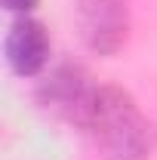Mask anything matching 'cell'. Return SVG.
Instances as JSON below:
<instances>
[{"label": "cell", "mask_w": 157, "mask_h": 160, "mask_svg": "<svg viewBox=\"0 0 157 160\" xmlns=\"http://www.w3.org/2000/svg\"><path fill=\"white\" fill-rule=\"evenodd\" d=\"M83 126L93 136L102 160H148V120L126 89L99 86Z\"/></svg>", "instance_id": "1"}, {"label": "cell", "mask_w": 157, "mask_h": 160, "mask_svg": "<svg viewBox=\"0 0 157 160\" xmlns=\"http://www.w3.org/2000/svg\"><path fill=\"white\" fill-rule=\"evenodd\" d=\"M99 86L93 83L89 71L77 65V62H62L56 65L37 86V102L56 117L68 120V123H86V114L93 108Z\"/></svg>", "instance_id": "2"}, {"label": "cell", "mask_w": 157, "mask_h": 160, "mask_svg": "<svg viewBox=\"0 0 157 160\" xmlns=\"http://www.w3.org/2000/svg\"><path fill=\"white\" fill-rule=\"evenodd\" d=\"M80 40L96 56H114L129 40V3L126 0H77L74 3Z\"/></svg>", "instance_id": "3"}, {"label": "cell", "mask_w": 157, "mask_h": 160, "mask_svg": "<svg viewBox=\"0 0 157 160\" xmlns=\"http://www.w3.org/2000/svg\"><path fill=\"white\" fill-rule=\"evenodd\" d=\"M3 52H6L9 68L19 77L40 74L46 68V62H49V34H46L43 22L31 19V16H19L6 31Z\"/></svg>", "instance_id": "4"}, {"label": "cell", "mask_w": 157, "mask_h": 160, "mask_svg": "<svg viewBox=\"0 0 157 160\" xmlns=\"http://www.w3.org/2000/svg\"><path fill=\"white\" fill-rule=\"evenodd\" d=\"M37 3L40 0H3V6H6L9 12H19V16H28Z\"/></svg>", "instance_id": "5"}]
</instances>
